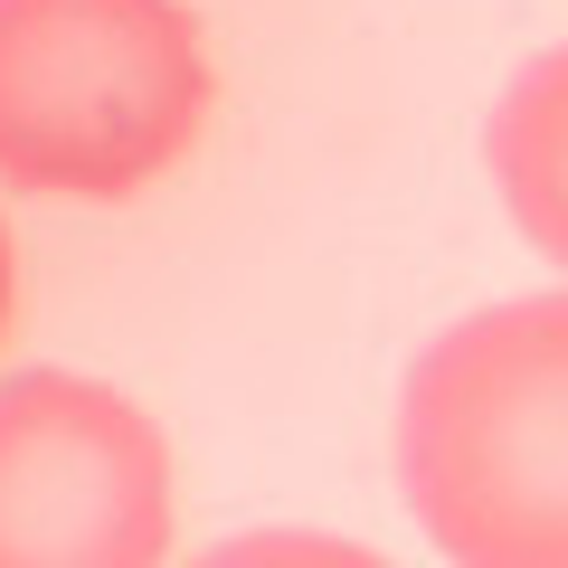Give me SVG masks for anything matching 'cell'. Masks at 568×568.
<instances>
[{
  "label": "cell",
  "instance_id": "6da1fadb",
  "mask_svg": "<svg viewBox=\"0 0 568 568\" xmlns=\"http://www.w3.org/2000/svg\"><path fill=\"white\" fill-rule=\"evenodd\" d=\"M568 304H493L426 342L398 398V484L465 568L568 559Z\"/></svg>",
  "mask_w": 568,
  "mask_h": 568
},
{
  "label": "cell",
  "instance_id": "7a4b0ae2",
  "mask_svg": "<svg viewBox=\"0 0 568 568\" xmlns=\"http://www.w3.org/2000/svg\"><path fill=\"white\" fill-rule=\"evenodd\" d=\"M209 114L219 67L181 0H0V190L133 200Z\"/></svg>",
  "mask_w": 568,
  "mask_h": 568
},
{
  "label": "cell",
  "instance_id": "3957f363",
  "mask_svg": "<svg viewBox=\"0 0 568 568\" xmlns=\"http://www.w3.org/2000/svg\"><path fill=\"white\" fill-rule=\"evenodd\" d=\"M181 530L171 446L77 369L0 379V568H152Z\"/></svg>",
  "mask_w": 568,
  "mask_h": 568
},
{
  "label": "cell",
  "instance_id": "277c9868",
  "mask_svg": "<svg viewBox=\"0 0 568 568\" xmlns=\"http://www.w3.org/2000/svg\"><path fill=\"white\" fill-rule=\"evenodd\" d=\"M493 162H503L511 219L540 246H559V58H540L521 85H511L503 123H493Z\"/></svg>",
  "mask_w": 568,
  "mask_h": 568
},
{
  "label": "cell",
  "instance_id": "5b68a950",
  "mask_svg": "<svg viewBox=\"0 0 568 568\" xmlns=\"http://www.w3.org/2000/svg\"><path fill=\"white\" fill-rule=\"evenodd\" d=\"M20 323V256H10V227H0V342Z\"/></svg>",
  "mask_w": 568,
  "mask_h": 568
}]
</instances>
